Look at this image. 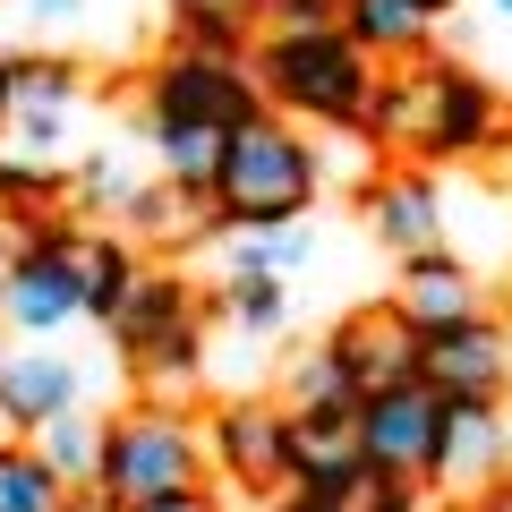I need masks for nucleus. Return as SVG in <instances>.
Masks as SVG:
<instances>
[{"mask_svg":"<svg viewBox=\"0 0 512 512\" xmlns=\"http://www.w3.org/2000/svg\"><path fill=\"white\" fill-rule=\"evenodd\" d=\"M77 9H86V0H18V18H26V26H69Z\"/></svg>","mask_w":512,"mask_h":512,"instance_id":"obj_31","label":"nucleus"},{"mask_svg":"<svg viewBox=\"0 0 512 512\" xmlns=\"http://www.w3.org/2000/svg\"><path fill=\"white\" fill-rule=\"evenodd\" d=\"M222 308H231L239 333H274L282 316H291V291H282V282H265V274H239L231 291H222Z\"/></svg>","mask_w":512,"mask_h":512,"instance_id":"obj_28","label":"nucleus"},{"mask_svg":"<svg viewBox=\"0 0 512 512\" xmlns=\"http://www.w3.org/2000/svg\"><path fill=\"white\" fill-rule=\"evenodd\" d=\"M504 376H512V342L495 316H470V325L419 342V384L436 402H504Z\"/></svg>","mask_w":512,"mask_h":512,"instance_id":"obj_8","label":"nucleus"},{"mask_svg":"<svg viewBox=\"0 0 512 512\" xmlns=\"http://www.w3.org/2000/svg\"><path fill=\"white\" fill-rule=\"evenodd\" d=\"M154 128V154H163L171 188L188 197H214V163H222V128H188V120H146Z\"/></svg>","mask_w":512,"mask_h":512,"instance_id":"obj_21","label":"nucleus"},{"mask_svg":"<svg viewBox=\"0 0 512 512\" xmlns=\"http://www.w3.org/2000/svg\"><path fill=\"white\" fill-rule=\"evenodd\" d=\"M419 9H427V18H444V9H453V0H419Z\"/></svg>","mask_w":512,"mask_h":512,"instance_id":"obj_37","label":"nucleus"},{"mask_svg":"<svg viewBox=\"0 0 512 512\" xmlns=\"http://www.w3.org/2000/svg\"><path fill=\"white\" fill-rule=\"evenodd\" d=\"M0 512H69V478L35 444H0Z\"/></svg>","mask_w":512,"mask_h":512,"instance_id":"obj_22","label":"nucleus"},{"mask_svg":"<svg viewBox=\"0 0 512 512\" xmlns=\"http://www.w3.org/2000/svg\"><path fill=\"white\" fill-rule=\"evenodd\" d=\"M86 197H94V205H120V214H128V197H137V180H128V171L111 163V154H94V163H86Z\"/></svg>","mask_w":512,"mask_h":512,"instance_id":"obj_30","label":"nucleus"},{"mask_svg":"<svg viewBox=\"0 0 512 512\" xmlns=\"http://www.w3.org/2000/svg\"><path fill=\"white\" fill-rule=\"evenodd\" d=\"M333 367L350 376V393H393V384H419V333L402 325L393 308H359V316H342L333 325Z\"/></svg>","mask_w":512,"mask_h":512,"instance_id":"obj_10","label":"nucleus"},{"mask_svg":"<svg viewBox=\"0 0 512 512\" xmlns=\"http://www.w3.org/2000/svg\"><path fill=\"white\" fill-rule=\"evenodd\" d=\"M146 120H188V128L239 137V128L265 120V94H256V77L239 69V60L171 52V60H154V77H146Z\"/></svg>","mask_w":512,"mask_h":512,"instance_id":"obj_6","label":"nucleus"},{"mask_svg":"<svg viewBox=\"0 0 512 512\" xmlns=\"http://www.w3.org/2000/svg\"><path fill=\"white\" fill-rule=\"evenodd\" d=\"M171 52H197V60H239L248 52V26L214 18L197 0H171Z\"/></svg>","mask_w":512,"mask_h":512,"instance_id":"obj_24","label":"nucleus"},{"mask_svg":"<svg viewBox=\"0 0 512 512\" xmlns=\"http://www.w3.org/2000/svg\"><path fill=\"white\" fill-rule=\"evenodd\" d=\"M470 512H512V478H487V487H478V504Z\"/></svg>","mask_w":512,"mask_h":512,"instance_id":"obj_34","label":"nucleus"},{"mask_svg":"<svg viewBox=\"0 0 512 512\" xmlns=\"http://www.w3.org/2000/svg\"><path fill=\"white\" fill-rule=\"evenodd\" d=\"M205 453H214L222 478L248 487V495L291 487V410H274V402H231L214 427H205Z\"/></svg>","mask_w":512,"mask_h":512,"instance_id":"obj_9","label":"nucleus"},{"mask_svg":"<svg viewBox=\"0 0 512 512\" xmlns=\"http://www.w3.org/2000/svg\"><path fill=\"white\" fill-rule=\"evenodd\" d=\"M43 461H52L69 487H94V453H103V427L94 419H77V410H60L52 427H43V444H35Z\"/></svg>","mask_w":512,"mask_h":512,"instance_id":"obj_26","label":"nucleus"},{"mask_svg":"<svg viewBox=\"0 0 512 512\" xmlns=\"http://www.w3.org/2000/svg\"><path fill=\"white\" fill-rule=\"evenodd\" d=\"M77 111V69L69 60H9V128L26 146H52Z\"/></svg>","mask_w":512,"mask_h":512,"instance_id":"obj_15","label":"nucleus"},{"mask_svg":"<svg viewBox=\"0 0 512 512\" xmlns=\"http://www.w3.org/2000/svg\"><path fill=\"white\" fill-rule=\"evenodd\" d=\"M128 512H214V495H154V504H128Z\"/></svg>","mask_w":512,"mask_h":512,"instance_id":"obj_33","label":"nucleus"},{"mask_svg":"<svg viewBox=\"0 0 512 512\" xmlns=\"http://www.w3.org/2000/svg\"><path fill=\"white\" fill-rule=\"evenodd\" d=\"M376 60L325 26V35H265L256 43V94L274 111H299V120H325V128H359L367 94H376Z\"/></svg>","mask_w":512,"mask_h":512,"instance_id":"obj_3","label":"nucleus"},{"mask_svg":"<svg viewBox=\"0 0 512 512\" xmlns=\"http://www.w3.org/2000/svg\"><path fill=\"white\" fill-rule=\"evenodd\" d=\"M60 197H69V180H60L52 163H18V154H0V231H35V222L60 214Z\"/></svg>","mask_w":512,"mask_h":512,"instance_id":"obj_20","label":"nucleus"},{"mask_svg":"<svg viewBox=\"0 0 512 512\" xmlns=\"http://www.w3.org/2000/svg\"><path fill=\"white\" fill-rule=\"evenodd\" d=\"M291 410H359V393H350V376L333 367V350H308V359L291 367Z\"/></svg>","mask_w":512,"mask_h":512,"instance_id":"obj_27","label":"nucleus"},{"mask_svg":"<svg viewBox=\"0 0 512 512\" xmlns=\"http://www.w3.org/2000/svg\"><path fill=\"white\" fill-rule=\"evenodd\" d=\"M436 436H444V402L427 384H393L359 402V461L393 478H436Z\"/></svg>","mask_w":512,"mask_h":512,"instance_id":"obj_7","label":"nucleus"},{"mask_svg":"<svg viewBox=\"0 0 512 512\" xmlns=\"http://www.w3.org/2000/svg\"><path fill=\"white\" fill-rule=\"evenodd\" d=\"M197 9H214V18H231V26H248V35H256V18H265V0H197Z\"/></svg>","mask_w":512,"mask_h":512,"instance_id":"obj_32","label":"nucleus"},{"mask_svg":"<svg viewBox=\"0 0 512 512\" xmlns=\"http://www.w3.org/2000/svg\"><path fill=\"white\" fill-rule=\"evenodd\" d=\"M188 333H197V308H188V282H171V274H137L120 316H111V342L128 350V367H146L154 350L188 342Z\"/></svg>","mask_w":512,"mask_h":512,"instance_id":"obj_13","label":"nucleus"},{"mask_svg":"<svg viewBox=\"0 0 512 512\" xmlns=\"http://www.w3.org/2000/svg\"><path fill=\"white\" fill-rule=\"evenodd\" d=\"M0 274H9V248H0Z\"/></svg>","mask_w":512,"mask_h":512,"instance_id":"obj_38","label":"nucleus"},{"mask_svg":"<svg viewBox=\"0 0 512 512\" xmlns=\"http://www.w3.org/2000/svg\"><path fill=\"white\" fill-rule=\"evenodd\" d=\"M495 9H504V18H512V0H495Z\"/></svg>","mask_w":512,"mask_h":512,"instance_id":"obj_39","label":"nucleus"},{"mask_svg":"<svg viewBox=\"0 0 512 512\" xmlns=\"http://www.w3.org/2000/svg\"><path fill=\"white\" fill-rule=\"evenodd\" d=\"M0 128H9V60H0Z\"/></svg>","mask_w":512,"mask_h":512,"instance_id":"obj_36","label":"nucleus"},{"mask_svg":"<svg viewBox=\"0 0 512 512\" xmlns=\"http://www.w3.org/2000/svg\"><path fill=\"white\" fill-rule=\"evenodd\" d=\"M342 35L367 60H419L427 43V9L419 0H342Z\"/></svg>","mask_w":512,"mask_h":512,"instance_id":"obj_18","label":"nucleus"},{"mask_svg":"<svg viewBox=\"0 0 512 512\" xmlns=\"http://www.w3.org/2000/svg\"><path fill=\"white\" fill-rule=\"evenodd\" d=\"M0 308L9 325L26 333H52L69 316H86V231L77 222H35V231L9 248V274H0Z\"/></svg>","mask_w":512,"mask_h":512,"instance_id":"obj_5","label":"nucleus"},{"mask_svg":"<svg viewBox=\"0 0 512 512\" xmlns=\"http://www.w3.org/2000/svg\"><path fill=\"white\" fill-rule=\"evenodd\" d=\"M367 231L402 256V265H410V256H436L444 248V197H436V180H427V171H384V180L367 188Z\"/></svg>","mask_w":512,"mask_h":512,"instance_id":"obj_12","label":"nucleus"},{"mask_svg":"<svg viewBox=\"0 0 512 512\" xmlns=\"http://www.w3.org/2000/svg\"><path fill=\"white\" fill-rule=\"evenodd\" d=\"M205 427H188L180 410H128L103 427V453H94V495L111 512L154 504V495H205Z\"/></svg>","mask_w":512,"mask_h":512,"instance_id":"obj_4","label":"nucleus"},{"mask_svg":"<svg viewBox=\"0 0 512 512\" xmlns=\"http://www.w3.org/2000/svg\"><path fill=\"white\" fill-rule=\"evenodd\" d=\"M359 461V410H291V478H325Z\"/></svg>","mask_w":512,"mask_h":512,"instance_id":"obj_19","label":"nucleus"},{"mask_svg":"<svg viewBox=\"0 0 512 512\" xmlns=\"http://www.w3.org/2000/svg\"><path fill=\"white\" fill-rule=\"evenodd\" d=\"M128 282H137V256H128L120 239H86V316H94V325L120 316Z\"/></svg>","mask_w":512,"mask_h":512,"instance_id":"obj_25","label":"nucleus"},{"mask_svg":"<svg viewBox=\"0 0 512 512\" xmlns=\"http://www.w3.org/2000/svg\"><path fill=\"white\" fill-rule=\"evenodd\" d=\"M495 461H504V419H495V402H444L436 478H453V487H487Z\"/></svg>","mask_w":512,"mask_h":512,"instance_id":"obj_16","label":"nucleus"},{"mask_svg":"<svg viewBox=\"0 0 512 512\" xmlns=\"http://www.w3.org/2000/svg\"><path fill=\"white\" fill-rule=\"evenodd\" d=\"M316 205V154L308 137L265 111L256 128L222 137V163H214V231H274V222H299Z\"/></svg>","mask_w":512,"mask_h":512,"instance_id":"obj_2","label":"nucleus"},{"mask_svg":"<svg viewBox=\"0 0 512 512\" xmlns=\"http://www.w3.org/2000/svg\"><path fill=\"white\" fill-rule=\"evenodd\" d=\"M282 512H427V495H419V478L350 461V470H325V478H291Z\"/></svg>","mask_w":512,"mask_h":512,"instance_id":"obj_14","label":"nucleus"},{"mask_svg":"<svg viewBox=\"0 0 512 512\" xmlns=\"http://www.w3.org/2000/svg\"><path fill=\"white\" fill-rule=\"evenodd\" d=\"M291 265H308V231H299V222H274V231H231V282H239V274L282 282Z\"/></svg>","mask_w":512,"mask_h":512,"instance_id":"obj_23","label":"nucleus"},{"mask_svg":"<svg viewBox=\"0 0 512 512\" xmlns=\"http://www.w3.org/2000/svg\"><path fill=\"white\" fill-rule=\"evenodd\" d=\"M265 26L274 35H325V26H342V0H265Z\"/></svg>","mask_w":512,"mask_h":512,"instance_id":"obj_29","label":"nucleus"},{"mask_svg":"<svg viewBox=\"0 0 512 512\" xmlns=\"http://www.w3.org/2000/svg\"><path fill=\"white\" fill-rule=\"evenodd\" d=\"M60 410H77L69 359H0V419L9 427H52Z\"/></svg>","mask_w":512,"mask_h":512,"instance_id":"obj_17","label":"nucleus"},{"mask_svg":"<svg viewBox=\"0 0 512 512\" xmlns=\"http://www.w3.org/2000/svg\"><path fill=\"white\" fill-rule=\"evenodd\" d=\"M393 316H402L410 333H453V325H470V316H487V299H478V282H470V265L461 256H410L402 265V291H393Z\"/></svg>","mask_w":512,"mask_h":512,"instance_id":"obj_11","label":"nucleus"},{"mask_svg":"<svg viewBox=\"0 0 512 512\" xmlns=\"http://www.w3.org/2000/svg\"><path fill=\"white\" fill-rule=\"evenodd\" d=\"M359 137H376L393 154H427V163H461V154L512 146V111L461 60H410V69L376 77V94L359 111Z\"/></svg>","mask_w":512,"mask_h":512,"instance_id":"obj_1","label":"nucleus"},{"mask_svg":"<svg viewBox=\"0 0 512 512\" xmlns=\"http://www.w3.org/2000/svg\"><path fill=\"white\" fill-rule=\"evenodd\" d=\"M69 512H111V504H103V495L86 487V495H69Z\"/></svg>","mask_w":512,"mask_h":512,"instance_id":"obj_35","label":"nucleus"}]
</instances>
